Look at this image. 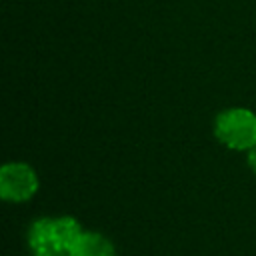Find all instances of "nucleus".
<instances>
[{
    "label": "nucleus",
    "mask_w": 256,
    "mask_h": 256,
    "mask_svg": "<svg viewBox=\"0 0 256 256\" xmlns=\"http://www.w3.org/2000/svg\"><path fill=\"white\" fill-rule=\"evenodd\" d=\"M80 232L82 228L72 216L40 218L28 230V246L34 256H70Z\"/></svg>",
    "instance_id": "1"
},
{
    "label": "nucleus",
    "mask_w": 256,
    "mask_h": 256,
    "mask_svg": "<svg viewBox=\"0 0 256 256\" xmlns=\"http://www.w3.org/2000/svg\"><path fill=\"white\" fill-rule=\"evenodd\" d=\"M214 136L230 150H250L256 144V114L250 108L234 106L214 118Z\"/></svg>",
    "instance_id": "2"
},
{
    "label": "nucleus",
    "mask_w": 256,
    "mask_h": 256,
    "mask_svg": "<svg viewBox=\"0 0 256 256\" xmlns=\"http://www.w3.org/2000/svg\"><path fill=\"white\" fill-rule=\"evenodd\" d=\"M38 190L36 170L26 162H8L0 168V196L6 202H26Z\"/></svg>",
    "instance_id": "3"
},
{
    "label": "nucleus",
    "mask_w": 256,
    "mask_h": 256,
    "mask_svg": "<svg viewBox=\"0 0 256 256\" xmlns=\"http://www.w3.org/2000/svg\"><path fill=\"white\" fill-rule=\"evenodd\" d=\"M70 256H116V248L100 232L82 230L70 248Z\"/></svg>",
    "instance_id": "4"
},
{
    "label": "nucleus",
    "mask_w": 256,
    "mask_h": 256,
    "mask_svg": "<svg viewBox=\"0 0 256 256\" xmlns=\"http://www.w3.org/2000/svg\"><path fill=\"white\" fill-rule=\"evenodd\" d=\"M246 160H248V166L252 168V172L256 174V144L248 150V158H246Z\"/></svg>",
    "instance_id": "5"
}]
</instances>
